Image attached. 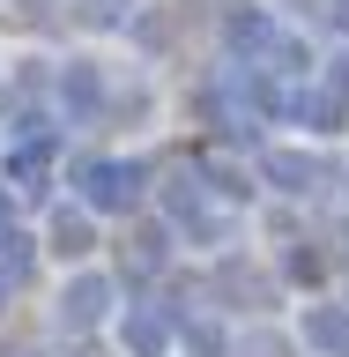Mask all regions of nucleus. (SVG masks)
I'll use <instances>...</instances> for the list:
<instances>
[{"label": "nucleus", "instance_id": "nucleus-1", "mask_svg": "<svg viewBox=\"0 0 349 357\" xmlns=\"http://www.w3.org/2000/svg\"><path fill=\"white\" fill-rule=\"evenodd\" d=\"M134 201H141V164H89L82 172V208L119 216V208H134Z\"/></svg>", "mask_w": 349, "mask_h": 357}, {"label": "nucleus", "instance_id": "nucleus-2", "mask_svg": "<svg viewBox=\"0 0 349 357\" xmlns=\"http://www.w3.org/2000/svg\"><path fill=\"white\" fill-rule=\"evenodd\" d=\"M111 312V275H75V283L60 290V320L67 328H97Z\"/></svg>", "mask_w": 349, "mask_h": 357}, {"label": "nucleus", "instance_id": "nucleus-3", "mask_svg": "<svg viewBox=\"0 0 349 357\" xmlns=\"http://www.w3.org/2000/svg\"><path fill=\"white\" fill-rule=\"evenodd\" d=\"M119 342H127L134 357H164L171 350V328H164L156 312H127V320H119Z\"/></svg>", "mask_w": 349, "mask_h": 357}, {"label": "nucleus", "instance_id": "nucleus-4", "mask_svg": "<svg viewBox=\"0 0 349 357\" xmlns=\"http://www.w3.org/2000/svg\"><path fill=\"white\" fill-rule=\"evenodd\" d=\"M89 216H97V208H60V216H52V253H60V261H82L89 253Z\"/></svg>", "mask_w": 349, "mask_h": 357}, {"label": "nucleus", "instance_id": "nucleus-5", "mask_svg": "<svg viewBox=\"0 0 349 357\" xmlns=\"http://www.w3.org/2000/svg\"><path fill=\"white\" fill-rule=\"evenodd\" d=\"M305 328H312V342H320V350H349V312H312Z\"/></svg>", "mask_w": 349, "mask_h": 357}, {"label": "nucleus", "instance_id": "nucleus-6", "mask_svg": "<svg viewBox=\"0 0 349 357\" xmlns=\"http://www.w3.org/2000/svg\"><path fill=\"white\" fill-rule=\"evenodd\" d=\"M0 216H8V194H0Z\"/></svg>", "mask_w": 349, "mask_h": 357}]
</instances>
